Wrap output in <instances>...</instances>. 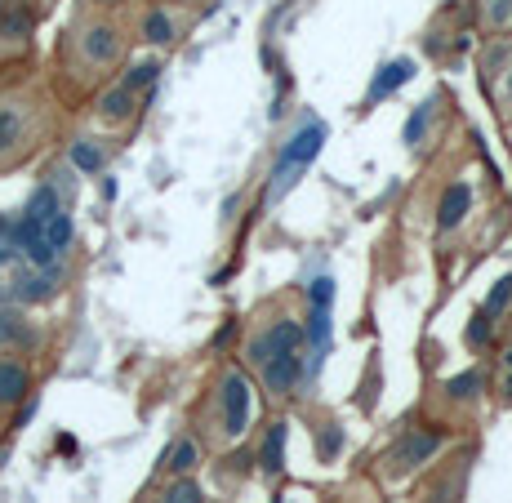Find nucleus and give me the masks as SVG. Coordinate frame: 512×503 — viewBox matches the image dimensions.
Wrapping results in <instances>:
<instances>
[{
  "mask_svg": "<svg viewBox=\"0 0 512 503\" xmlns=\"http://www.w3.org/2000/svg\"><path fill=\"white\" fill-rule=\"evenodd\" d=\"M321 143H326V125H321V121H303L299 130H294V138L281 147L277 174H272V179H277V183H272V196H281L285 187H294V179H299V174L317 161Z\"/></svg>",
  "mask_w": 512,
  "mask_h": 503,
  "instance_id": "1",
  "label": "nucleus"
},
{
  "mask_svg": "<svg viewBox=\"0 0 512 503\" xmlns=\"http://www.w3.org/2000/svg\"><path fill=\"white\" fill-rule=\"evenodd\" d=\"M76 54L85 58V67H112L121 58V32L112 23H85L76 32Z\"/></svg>",
  "mask_w": 512,
  "mask_h": 503,
  "instance_id": "2",
  "label": "nucleus"
},
{
  "mask_svg": "<svg viewBox=\"0 0 512 503\" xmlns=\"http://www.w3.org/2000/svg\"><path fill=\"white\" fill-rule=\"evenodd\" d=\"M27 134H32V121H27V107L23 103H0V165L14 161L18 152L27 147Z\"/></svg>",
  "mask_w": 512,
  "mask_h": 503,
  "instance_id": "3",
  "label": "nucleus"
},
{
  "mask_svg": "<svg viewBox=\"0 0 512 503\" xmlns=\"http://www.w3.org/2000/svg\"><path fill=\"white\" fill-rule=\"evenodd\" d=\"M245 423H250V383L241 374H228L223 379V432L241 437Z\"/></svg>",
  "mask_w": 512,
  "mask_h": 503,
  "instance_id": "4",
  "label": "nucleus"
},
{
  "mask_svg": "<svg viewBox=\"0 0 512 503\" xmlns=\"http://www.w3.org/2000/svg\"><path fill=\"white\" fill-rule=\"evenodd\" d=\"M299 343H303L299 321H277L268 334H259V339L250 343V361L254 366H263V361L277 357V352H299Z\"/></svg>",
  "mask_w": 512,
  "mask_h": 503,
  "instance_id": "5",
  "label": "nucleus"
},
{
  "mask_svg": "<svg viewBox=\"0 0 512 503\" xmlns=\"http://www.w3.org/2000/svg\"><path fill=\"white\" fill-rule=\"evenodd\" d=\"M27 392H32V370H27V361L5 352V357H0V410L23 406Z\"/></svg>",
  "mask_w": 512,
  "mask_h": 503,
  "instance_id": "6",
  "label": "nucleus"
},
{
  "mask_svg": "<svg viewBox=\"0 0 512 503\" xmlns=\"http://www.w3.org/2000/svg\"><path fill=\"white\" fill-rule=\"evenodd\" d=\"M437 450H441V432L419 428V432H410V437L401 441L397 450H392V468H397V472L419 468V463H428L432 455H437Z\"/></svg>",
  "mask_w": 512,
  "mask_h": 503,
  "instance_id": "7",
  "label": "nucleus"
},
{
  "mask_svg": "<svg viewBox=\"0 0 512 503\" xmlns=\"http://www.w3.org/2000/svg\"><path fill=\"white\" fill-rule=\"evenodd\" d=\"M259 370H263V388H268L272 397H285V392H290L294 383L303 379V361H299V352H277V357H268Z\"/></svg>",
  "mask_w": 512,
  "mask_h": 503,
  "instance_id": "8",
  "label": "nucleus"
},
{
  "mask_svg": "<svg viewBox=\"0 0 512 503\" xmlns=\"http://www.w3.org/2000/svg\"><path fill=\"white\" fill-rule=\"evenodd\" d=\"M36 14L27 0H0V45H27Z\"/></svg>",
  "mask_w": 512,
  "mask_h": 503,
  "instance_id": "9",
  "label": "nucleus"
},
{
  "mask_svg": "<svg viewBox=\"0 0 512 503\" xmlns=\"http://www.w3.org/2000/svg\"><path fill=\"white\" fill-rule=\"evenodd\" d=\"M63 210V201H58V187L54 183H41L32 196H27V205H23V219H32L36 228H45L54 214Z\"/></svg>",
  "mask_w": 512,
  "mask_h": 503,
  "instance_id": "10",
  "label": "nucleus"
},
{
  "mask_svg": "<svg viewBox=\"0 0 512 503\" xmlns=\"http://www.w3.org/2000/svg\"><path fill=\"white\" fill-rule=\"evenodd\" d=\"M23 343H32V325L18 308H0V352H14L23 348Z\"/></svg>",
  "mask_w": 512,
  "mask_h": 503,
  "instance_id": "11",
  "label": "nucleus"
},
{
  "mask_svg": "<svg viewBox=\"0 0 512 503\" xmlns=\"http://www.w3.org/2000/svg\"><path fill=\"white\" fill-rule=\"evenodd\" d=\"M130 112H134V94L125 90V85H112L103 98H98V116H103L107 125H121V121H130Z\"/></svg>",
  "mask_w": 512,
  "mask_h": 503,
  "instance_id": "12",
  "label": "nucleus"
},
{
  "mask_svg": "<svg viewBox=\"0 0 512 503\" xmlns=\"http://www.w3.org/2000/svg\"><path fill=\"white\" fill-rule=\"evenodd\" d=\"M468 205H472V192H468V183H455L446 196H441V228H459L464 223V214H468Z\"/></svg>",
  "mask_w": 512,
  "mask_h": 503,
  "instance_id": "13",
  "label": "nucleus"
},
{
  "mask_svg": "<svg viewBox=\"0 0 512 503\" xmlns=\"http://www.w3.org/2000/svg\"><path fill=\"white\" fill-rule=\"evenodd\" d=\"M67 156H72V165H76L81 174H98V170L107 165V152L94 143V138H76L72 152H67Z\"/></svg>",
  "mask_w": 512,
  "mask_h": 503,
  "instance_id": "14",
  "label": "nucleus"
},
{
  "mask_svg": "<svg viewBox=\"0 0 512 503\" xmlns=\"http://www.w3.org/2000/svg\"><path fill=\"white\" fill-rule=\"evenodd\" d=\"M410 76H415V67H410L406 58H401V63H388V67H383L379 76H374V85H370V98H388L392 90H397V85H406Z\"/></svg>",
  "mask_w": 512,
  "mask_h": 503,
  "instance_id": "15",
  "label": "nucleus"
},
{
  "mask_svg": "<svg viewBox=\"0 0 512 503\" xmlns=\"http://www.w3.org/2000/svg\"><path fill=\"white\" fill-rule=\"evenodd\" d=\"M41 241H45L54 254H63L67 245H72V214H67V210H58L54 219H49L45 228H41Z\"/></svg>",
  "mask_w": 512,
  "mask_h": 503,
  "instance_id": "16",
  "label": "nucleus"
},
{
  "mask_svg": "<svg viewBox=\"0 0 512 503\" xmlns=\"http://www.w3.org/2000/svg\"><path fill=\"white\" fill-rule=\"evenodd\" d=\"M263 468L268 472L285 468V423H272L268 437H263Z\"/></svg>",
  "mask_w": 512,
  "mask_h": 503,
  "instance_id": "17",
  "label": "nucleus"
},
{
  "mask_svg": "<svg viewBox=\"0 0 512 503\" xmlns=\"http://www.w3.org/2000/svg\"><path fill=\"white\" fill-rule=\"evenodd\" d=\"M143 36L152 45H170L174 41V18L165 14V9H152V14L143 18Z\"/></svg>",
  "mask_w": 512,
  "mask_h": 503,
  "instance_id": "18",
  "label": "nucleus"
},
{
  "mask_svg": "<svg viewBox=\"0 0 512 503\" xmlns=\"http://www.w3.org/2000/svg\"><path fill=\"white\" fill-rule=\"evenodd\" d=\"M196 459H201V450H196V441H179V446L170 450V459H165V468H170L174 477H187V472L196 468Z\"/></svg>",
  "mask_w": 512,
  "mask_h": 503,
  "instance_id": "19",
  "label": "nucleus"
},
{
  "mask_svg": "<svg viewBox=\"0 0 512 503\" xmlns=\"http://www.w3.org/2000/svg\"><path fill=\"white\" fill-rule=\"evenodd\" d=\"M156 72H161V67H156L152 63V58H147V63H134L130 67V72H125V90H130V94H139V90H147V85H156Z\"/></svg>",
  "mask_w": 512,
  "mask_h": 503,
  "instance_id": "20",
  "label": "nucleus"
},
{
  "mask_svg": "<svg viewBox=\"0 0 512 503\" xmlns=\"http://www.w3.org/2000/svg\"><path fill=\"white\" fill-rule=\"evenodd\" d=\"M477 388H481V370H468V374H455V379L446 383V392L455 401H468V397H477Z\"/></svg>",
  "mask_w": 512,
  "mask_h": 503,
  "instance_id": "21",
  "label": "nucleus"
},
{
  "mask_svg": "<svg viewBox=\"0 0 512 503\" xmlns=\"http://www.w3.org/2000/svg\"><path fill=\"white\" fill-rule=\"evenodd\" d=\"M156 503H201V486H196V481H187V477H179Z\"/></svg>",
  "mask_w": 512,
  "mask_h": 503,
  "instance_id": "22",
  "label": "nucleus"
},
{
  "mask_svg": "<svg viewBox=\"0 0 512 503\" xmlns=\"http://www.w3.org/2000/svg\"><path fill=\"white\" fill-rule=\"evenodd\" d=\"M508 299H512V276H504V281H499L495 290H490V299H486V308H481V312H486V317H499Z\"/></svg>",
  "mask_w": 512,
  "mask_h": 503,
  "instance_id": "23",
  "label": "nucleus"
},
{
  "mask_svg": "<svg viewBox=\"0 0 512 503\" xmlns=\"http://www.w3.org/2000/svg\"><path fill=\"white\" fill-rule=\"evenodd\" d=\"M308 294H312V308H330V303H334V281H330V276H321V281L308 285Z\"/></svg>",
  "mask_w": 512,
  "mask_h": 503,
  "instance_id": "24",
  "label": "nucleus"
},
{
  "mask_svg": "<svg viewBox=\"0 0 512 503\" xmlns=\"http://www.w3.org/2000/svg\"><path fill=\"white\" fill-rule=\"evenodd\" d=\"M481 343H490V317H486V312L468 325V348H481Z\"/></svg>",
  "mask_w": 512,
  "mask_h": 503,
  "instance_id": "25",
  "label": "nucleus"
},
{
  "mask_svg": "<svg viewBox=\"0 0 512 503\" xmlns=\"http://www.w3.org/2000/svg\"><path fill=\"white\" fill-rule=\"evenodd\" d=\"M339 446H343V428H326V437H321V455L330 459Z\"/></svg>",
  "mask_w": 512,
  "mask_h": 503,
  "instance_id": "26",
  "label": "nucleus"
},
{
  "mask_svg": "<svg viewBox=\"0 0 512 503\" xmlns=\"http://www.w3.org/2000/svg\"><path fill=\"white\" fill-rule=\"evenodd\" d=\"M495 23H512V0H495Z\"/></svg>",
  "mask_w": 512,
  "mask_h": 503,
  "instance_id": "27",
  "label": "nucleus"
},
{
  "mask_svg": "<svg viewBox=\"0 0 512 503\" xmlns=\"http://www.w3.org/2000/svg\"><path fill=\"white\" fill-rule=\"evenodd\" d=\"M504 401L512 406V374H508V383H504Z\"/></svg>",
  "mask_w": 512,
  "mask_h": 503,
  "instance_id": "28",
  "label": "nucleus"
},
{
  "mask_svg": "<svg viewBox=\"0 0 512 503\" xmlns=\"http://www.w3.org/2000/svg\"><path fill=\"white\" fill-rule=\"evenodd\" d=\"M504 361H508V370H512V348H508V352H504Z\"/></svg>",
  "mask_w": 512,
  "mask_h": 503,
  "instance_id": "29",
  "label": "nucleus"
},
{
  "mask_svg": "<svg viewBox=\"0 0 512 503\" xmlns=\"http://www.w3.org/2000/svg\"><path fill=\"white\" fill-rule=\"evenodd\" d=\"M98 5H116V0H98Z\"/></svg>",
  "mask_w": 512,
  "mask_h": 503,
  "instance_id": "30",
  "label": "nucleus"
},
{
  "mask_svg": "<svg viewBox=\"0 0 512 503\" xmlns=\"http://www.w3.org/2000/svg\"><path fill=\"white\" fill-rule=\"evenodd\" d=\"M508 94H512V81H508Z\"/></svg>",
  "mask_w": 512,
  "mask_h": 503,
  "instance_id": "31",
  "label": "nucleus"
}]
</instances>
